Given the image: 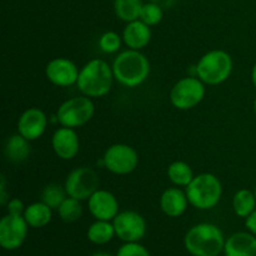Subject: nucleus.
I'll use <instances>...</instances> for the list:
<instances>
[{
    "label": "nucleus",
    "mask_w": 256,
    "mask_h": 256,
    "mask_svg": "<svg viewBox=\"0 0 256 256\" xmlns=\"http://www.w3.org/2000/svg\"><path fill=\"white\" fill-rule=\"evenodd\" d=\"M225 236L222 230L212 222H200L186 232L184 246L192 256H219L224 252Z\"/></svg>",
    "instance_id": "nucleus-1"
},
{
    "label": "nucleus",
    "mask_w": 256,
    "mask_h": 256,
    "mask_svg": "<svg viewBox=\"0 0 256 256\" xmlns=\"http://www.w3.org/2000/svg\"><path fill=\"white\" fill-rule=\"evenodd\" d=\"M112 68L115 80L126 88L139 86L146 82L150 75V62L142 50L128 49L120 52Z\"/></svg>",
    "instance_id": "nucleus-2"
},
{
    "label": "nucleus",
    "mask_w": 256,
    "mask_h": 256,
    "mask_svg": "<svg viewBox=\"0 0 256 256\" xmlns=\"http://www.w3.org/2000/svg\"><path fill=\"white\" fill-rule=\"evenodd\" d=\"M114 80L112 68L105 60L92 59L80 69L76 86L82 95L95 99L109 94Z\"/></svg>",
    "instance_id": "nucleus-3"
},
{
    "label": "nucleus",
    "mask_w": 256,
    "mask_h": 256,
    "mask_svg": "<svg viewBox=\"0 0 256 256\" xmlns=\"http://www.w3.org/2000/svg\"><path fill=\"white\" fill-rule=\"evenodd\" d=\"M234 69L232 55L222 49L205 52L195 65V75L204 84L220 85L226 82Z\"/></svg>",
    "instance_id": "nucleus-4"
},
{
    "label": "nucleus",
    "mask_w": 256,
    "mask_h": 256,
    "mask_svg": "<svg viewBox=\"0 0 256 256\" xmlns=\"http://www.w3.org/2000/svg\"><path fill=\"white\" fill-rule=\"evenodd\" d=\"M190 205L198 210H210L216 206L222 196V184L219 178L210 172L195 175L185 188Z\"/></svg>",
    "instance_id": "nucleus-5"
},
{
    "label": "nucleus",
    "mask_w": 256,
    "mask_h": 256,
    "mask_svg": "<svg viewBox=\"0 0 256 256\" xmlns=\"http://www.w3.org/2000/svg\"><path fill=\"white\" fill-rule=\"evenodd\" d=\"M95 112V105L92 98L80 95L68 99L58 108L55 118L62 126L76 128L88 124L92 119Z\"/></svg>",
    "instance_id": "nucleus-6"
},
{
    "label": "nucleus",
    "mask_w": 256,
    "mask_h": 256,
    "mask_svg": "<svg viewBox=\"0 0 256 256\" xmlns=\"http://www.w3.org/2000/svg\"><path fill=\"white\" fill-rule=\"evenodd\" d=\"M204 82L194 75L178 80L170 90L169 99L178 110H190L198 106L204 100L206 88Z\"/></svg>",
    "instance_id": "nucleus-7"
},
{
    "label": "nucleus",
    "mask_w": 256,
    "mask_h": 256,
    "mask_svg": "<svg viewBox=\"0 0 256 256\" xmlns=\"http://www.w3.org/2000/svg\"><path fill=\"white\" fill-rule=\"evenodd\" d=\"M102 166L115 175H128L135 172L139 165V155L132 145L112 144L105 150L102 158Z\"/></svg>",
    "instance_id": "nucleus-8"
},
{
    "label": "nucleus",
    "mask_w": 256,
    "mask_h": 256,
    "mask_svg": "<svg viewBox=\"0 0 256 256\" xmlns=\"http://www.w3.org/2000/svg\"><path fill=\"white\" fill-rule=\"evenodd\" d=\"M99 176L94 169L89 166H79L72 169L65 179L64 186L68 196L84 202L96 192L99 188Z\"/></svg>",
    "instance_id": "nucleus-9"
},
{
    "label": "nucleus",
    "mask_w": 256,
    "mask_h": 256,
    "mask_svg": "<svg viewBox=\"0 0 256 256\" xmlns=\"http://www.w3.org/2000/svg\"><path fill=\"white\" fill-rule=\"evenodd\" d=\"M115 235L124 242H139L146 234L144 216L134 210L120 212L112 220Z\"/></svg>",
    "instance_id": "nucleus-10"
},
{
    "label": "nucleus",
    "mask_w": 256,
    "mask_h": 256,
    "mask_svg": "<svg viewBox=\"0 0 256 256\" xmlns=\"http://www.w3.org/2000/svg\"><path fill=\"white\" fill-rule=\"evenodd\" d=\"M26 220L22 215L6 214L0 220V245L2 249L16 250L24 244L28 236Z\"/></svg>",
    "instance_id": "nucleus-11"
},
{
    "label": "nucleus",
    "mask_w": 256,
    "mask_h": 256,
    "mask_svg": "<svg viewBox=\"0 0 256 256\" xmlns=\"http://www.w3.org/2000/svg\"><path fill=\"white\" fill-rule=\"evenodd\" d=\"M80 69L72 60L60 56L50 60L45 66V76L52 85L69 88L76 85Z\"/></svg>",
    "instance_id": "nucleus-12"
},
{
    "label": "nucleus",
    "mask_w": 256,
    "mask_h": 256,
    "mask_svg": "<svg viewBox=\"0 0 256 256\" xmlns=\"http://www.w3.org/2000/svg\"><path fill=\"white\" fill-rule=\"evenodd\" d=\"M48 126V116L40 108L24 110L18 119V132L30 142L38 140L44 135Z\"/></svg>",
    "instance_id": "nucleus-13"
},
{
    "label": "nucleus",
    "mask_w": 256,
    "mask_h": 256,
    "mask_svg": "<svg viewBox=\"0 0 256 256\" xmlns=\"http://www.w3.org/2000/svg\"><path fill=\"white\" fill-rule=\"evenodd\" d=\"M88 208L95 220L112 222L119 214V202L109 190L98 189L88 200Z\"/></svg>",
    "instance_id": "nucleus-14"
},
{
    "label": "nucleus",
    "mask_w": 256,
    "mask_h": 256,
    "mask_svg": "<svg viewBox=\"0 0 256 256\" xmlns=\"http://www.w3.org/2000/svg\"><path fill=\"white\" fill-rule=\"evenodd\" d=\"M52 148L62 160H72L80 150V139L72 128H58L52 136Z\"/></svg>",
    "instance_id": "nucleus-15"
},
{
    "label": "nucleus",
    "mask_w": 256,
    "mask_h": 256,
    "mask_svg": "<svg viewBox=\"0 0 256 256\" xmlns=\"http://www.w3.org/2000/svg\"><path fill=\"white\" fill-rule=\"evenodd\" d=\"M160 209L166 216L180 218L186 212L188 205L190 204L188 199L186 192L180 189L179 186L168 188L164 190L159 200Z\"/></svg>",
    "instance_id": "nucleus-16"
},
{
    "label": "nucleus",
    "mask_w": 256,
    "mask_h": 256,
    "mask_svg": "<svg viewBox=\"0 0 256 256\" xmlns=\"http://www.w3.org/2000/svg\"><path fill=\"white\" fill-rule=\"evenodd\" d=\"M122 40L129 49L142 50L148 46L152 40V26L140 19L126 22L122 30Z\"/></svg>",
    "instance_id": "nucleus-17"
},
{
    "label": "nucleus",
    "mask_w": 256,
    "mask_h": 256,
    "mask_svg": "<svg viewBox=\"0 0 256 256\" xmlns=\"http://www.w3.org/2000/svg\"><path fill=\"white\" fill-rule=\"evenodd\" d=\"M225 256H255L256 236L250 232H238L225 240Z\"/></svg>",
    "instance_id": "nucleus-18"
},
{
    "label": "nucleus",
    "mask_w": 256,
    "mask_h": 256,
    "mask_svg": "<svg viewBox=\"0 0 256 256\" xmlns=\"http://www.w3.org/2000/svg\"><path fill=\"white\" fill-rule=\"evenodd\" d=\"M4 152L6 159L14 164L26 162L28 158L32 154V146H30V140L24 138L22 135L18 134L12 135L5 142Z\"/></svg>",
    "instance_id": "nucleus-19"
},
{
    "label": "nucleus",
    "mask_w": 256,
    "mask_h": 256,
    "mask_svg": "<svg viewBox=\"0 0 256 256\" xmlns=\"http://www.w3.org/2000/svg\"><path fill=\"white\" fill-rule=\"evenodd\" d=\"M22 216L26 220L28 225L30 228L40 229V228L46 226L52 222V209L50 206H48L45 202H36L25 208V212Z\"/></svg>",
    "instance_id": "nucleus-20"
},
{
    "label": "nucleus",
    "mask_w": 256,
    "mask_h": 256,
    "mask_svg": "<svg viewBox=\"0 0 256 256\" xmlns=\"http://www.w3.org/2000/svg\"><path fill=\"white\" fill-rule=\"evenodd\" d=\"M115 229L112 222L108 220H95L86 232V238L95 245H105L114 239Z\"/></svg>",
    "instance_id": "nucleus-21"
},
{
    "label": "nucleus",
    "mask_w": 256,
    "mask_h": 256,
    "mask_svg": "<svg viewBox=\"0 0 256 256\" xmlns=\"http://www.w3.org/2000/svg\"><path fill=\"white\" fill-rule=\"evenodd\" d=\"M168 179L170 180L174 186L186 188L194 179V172L188 162L176 160L168 166L166 170Z\"/></svg>",
    "instance_id": "nucleus-22"
},
{
    "label": "nucleus",
    "mask_w": 256,
    "mask_h": 256,
    "mask_svg": "<svg viewBox=\"0 0 256 256\" xmlns=\"http://www.w3.org/2000/svg\"><path fill=\"white\" fill-rule=\"evenodd\" d=\"M232 209L236 216L246 219L256 209L255 192L249 189H240L232 196Z\"/></svg>",
    "instance_id": "nucleus-23"
},
{
    "label": "nucleus",
    "mask_w": 256,
    "mask_h": 256,
    "mask_svg": "<svg viewBox=\"0 0 256 256\" xmlns=\"http://www.w3.org/2000/svg\"><path fill=\"white\" fill-rule=\"evenodd\" d=\"M142 0H114V12L118 19L125 22H134L140 18Z\"/></svg>",
    "instance_id": "nucleus-24"
},
{
    "label": "nucleus",
    "mask_w": 256,
    "mask_h": 256,
    "mask_svg": "<svg viewBox=\"0 0 256 256\" xmlns=\"http://www.w3.org/2000/svg\"><path fill=\"white\" fill-rule=\"evenodd\" d=\"M66 198L68 194L66 190H65V186L56 184V182H50L42 192V202H45L48 206L52 208V210H58L60 204Z\"/></svg>",
    "instance_id": "nucleus-25"
},
{
    "label": "nucleus",
    "mask_w": 256,
    "mask_h": 256,
    "mask_svg": "<svg viewBox=\"0 0 256 256\" xmlns=\"http://www.w3.org/2000/svg\"><path fill=\"white\" fill-rule=\"evenodd\" d=\"M58 214L64 222H78L82 215V202L75 198L68 196L58 208Z\"/></svg>",
    "instance_id": "nucleus-26"
},
{
    "label": "nucleus",
    "mask_w": 256,
    "mask_h": 256,
    "mask_svg": "<svg viewBox=\"0 0 256 256\" xmlns=\"http://www.w3.org/2000/svg\"><path fill=\"white\" fill-rule=\"evenodd\" d=\"M162 16H164V8L160 6L156 2H150L142 4L139 19L149 26H155L162 22Z\"/></svg>",
    "instance_id": "nucleus-27"
},
{
    "label": "nucleus",
    "mask_w": 256,
    "mask_h": 256,
    "mask_svg": "<svg viewBox=\"0 0 256 256\" xmlns=\"http://www.w3.org/2000/svg\"><path fill=\"white\" fill-rule=\"evenodd\" d=\"M124 42L122 35L116 32H105L99 38V48L105 54H114L118 52Z\"/></svg>",
    "instance_id": "nucleus-28"
},
{
    "label": "nucleus",
    "mask_w": 256,
    "mask_h": 256,
    "mask_svg": "<svg viewBox=\"0 0 256 256\" xmlns=\"http://www.w3.org/2000/svg\"><path fill=\"white\" fill-rule=\"evenodd\" d=\"M115 256H152L149 250L140 242H124Z\"/></svg>",
    "instance_id": "nucleus-29"
},
{
    "label": "nucleus",
    "mask_w": 256,
    "mask_h": 256,
    "mask_svg": "<svg viewBox=\"0 0 256 256\" xmlns=\"http://www.w3.org/2000/svg\"><path fill=\"white\" fill-rule=\"evenodd\" d=\"M25 208H26V206H25L24 202H22V200L18 199V198H14V199H10L9 202H8L5 209H6V214L24 215Z\"/></svg>",
    "instance_id": "nucleus-30"
},
{
    "label": "nucleus",
    "mask_w": 256,
    "mask_h": 256,
    "mask_svg": "<svg viewBox=\"0 0 256 256\" xmlns=\"http://www.w3.org/2000/svg\"><path fill=\"white\" fill-rule=\"evenodd\" d=\"M9 200L10 199L8 198L6 192V179H5L4 175H2V182H0V204H2V206H6Z\"/></svg>",
    "instance_id": "nucleus-31"
},
{
    "label": "nucleus",
    "mask_w": 256,
    "mask_h": 256,
    "mask_svg": "<svg viewBox=\"0 0 256 256\" xmlns=\"http://www.w3.org/2000/svg\"><path fill=\"white\" fill-rule=\"evenodd\" d=\"M245 226H246L248 232L256 236V209L245 219Z\"/></svg>",
    "instance_id": "nucleus-32"
},
{
    "label": "nucleus",
    "mask_w": 256,
    "mask_h": 256,
    "mask_svg": "<svg viewBox=\"0 0 256 256\" xmlns=\"http://www.w3.org/2000/svg\"><path fill=\"white\" fill-rule=\"evenodd\" d=\"M152 2H156V4H159L160 6L162 8H168V6H172L174 0H152Z\"/></svg>",
    "instance_id": "nucleus-33"
},
{
    "label": "nucleus",
    "mask_w": 256,
    "mask_h": 256,
    "mask_svg": "<svg viewBox=\"0 0 256 256\" xmlns=\"http://www.w3.org/2000/svg\"><path fill=\"white\" fill-rule=\"evenodd\" d=\"M252 85L256 88V62L252 69Z\"/></svg>",
    "instance_id": "nucleus-34"
},
{
    "label": "nucleus",
    "mask_w": 256,
    "mask_h": 256,
    "mask_svg": "<svg viewBox=\"0 0 256 256\" xmlns=\"http://www.w3.org/2000/svg\"><path fill=\"white\" fill-rule=\"evenodd\" d=\"M92 256H112V255L109 254V252H94Z\"/></svg>",
    "instance_id": "nucleus-35"
},
{
    "label": "nucleus",
    "mask_w": 256,
    "mask_h": 256,
    "mask_svg": "<svg viewBox=\"0 0 256 256\" xmlns=\"http://www.w3.org/2000/svg\"><path fill=\"white\" fill-rule=\"evenodd\" d=\"M254 112H255V116H256V98L254 100Z\"/></svg>",
    "instance_id": "nucleus-36"
},
{
    "label": "nucleus",
    "mask_w": 256,
    "mask_h": 256,
    "mask_svg": "<svg viewBox=\"0 0 256 256\" xmlns=\"http://www.w3.org/2000/svg\"><path fill=\"white\" fill-rule=\"evenodd\" d=\"M254 192H255V198H256V186H255V190H254Z\"/></svg>",
    "instance_id": "nucleus-37"
},
{
    "label": "nucleus",
    "mask_w": 256,
    "mask_h": 256,
    "mask_svg": "<svg viewBox=\"0 0 256 256\" xmlns=\"http://www.w3.org/2000/svg\"><path fill=\"white\" fill-rule=\"evenodd\" d=\"M255 256H256V255H255Z\"/></svg>",
    "instance_id": "nucleus-38"
}]
</instances>
